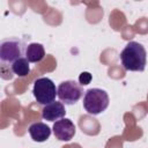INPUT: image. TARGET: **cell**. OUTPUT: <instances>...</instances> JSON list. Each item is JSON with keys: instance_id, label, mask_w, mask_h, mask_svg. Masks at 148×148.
<instances>
[{"instance_id": "cell-1", "label": "cell", "mask_w": 148, "mask_h": 148, "mask_svg": "<svg viewBox=\"0 0 148 148\" xmlns=\"http://www.w3.org/2000/svg\"><path fill=\"white\" fill-rule=\"evenodd\" d=\"M121 65L126 71L142 72L147 64V52L142 44L138 42H130L126 44L120 53Z\"/></svg>"}, {"instance_id": "cell-2", "label": "cell", "mask_w": 148, "mask_h": 148, "mask_svg": "<svg viewBox=\"0 0 148 148\" xmlns=\"http://www.w3.org/2000/svg\"><path fill=\"white\" fill-rule=\"evenodd\" d=\"M27 45L17 37H9L2 39L0 43V61L1 66H12L17 59L25 56Z\"/></svg>"}, {"instance_id": "cell-3", "label": "cell", "mask_w": 148, "mask_h": 148, "mask_svg": "<svg viewBox=\"0 0 148 148\" xmlns=\"http://www.w3.org/2000/svg\"><path fill=\"white\" fill-rule=\"evenodd\" d=\"M109 95L99 88H90L83 96V108L90 114H99L109 106Z\"/></svg>"}, {"instance_id": "cell-4", "label": "cell", "mask_w": 148, "mask_h": 148, "mask_svg": "<svg viewBox=\"0 0 148 148\" xmlns=\"http://www.w3.org/2000/svg\"><path fill=\"white\" fill-rule=\"evenodd\" d=\"M32 94L36 101L42 105H47L54 102L56 96H58V89L54 82L49 77H39L35 81Z\"/></svg>"}, {"instance_id": "cell-5", "label": "cell", "mask_w": 148, "mask_h": 148, "mask_svg": "<svg viewBox=\"0 0 148 148\" xmlns=\"http://www.w3.org/2000/svg\"><path fill=\"white\" fill-rule=\"evenodd\" d=\"M83 96V88L74 80H67L58 86V97L67 105L75 104Z\"/></svg>"}, {"instance_id": "cell-6", "label": "cell", "mask_w": 148, "mask_h": 148, "mask_svg": "<svg viewBox=\"0 0 148 148\" xmlns=\"http://www.w3.org/2000/svg\"><path fill=\"white\" fill-rule=\"evenodd\" d=\"M53 134L60 141H69L75 135V125L68 118H61L53 124Z\"/></svg>"}, {"instance_id": "cell-7", "label": "cell", "mask_w": 148, "mask_h": 148, "mask_svg": "<svg viewBox=\"0 0 148 148\" xmlns=\"http://www.w3.org/2000/svg\"><path fill=\"white\" fill-rule=\"evenodd\" d=\"M66 114V109L61 102H52L47 105H44L42 110V117L49 121H57Z\"/></svg>"}, {"instance_id": "cell-8", "label": "cell", "mask_w": 148, "mask_h": 148, "mask_svg": "<svg viewBox=\"0 0 148 148\" xmlns=\"http://www.w3.org/2000/svg\"><path fill=\"white\" fill-rule=\"evenodd\" d=\"M28 131H29V134H30L31 139L36 142H44L51 135V128L42 121L31 124L29 126Z\"/></svg>"}, {"instance_id": "cell-9", "label": "cell", "mask_w": 148, "mask_h": 148, "mask_svg": "<svg viewBox=\"0 0 148 148\" xmlns=\"http://www.w3.org/2000/svg\"><path fill=\"white\" fill-rule=\"evenodd\" d=\"M45 57V50L44 46L39 43H30L27 45L25 50V58L29 60V62H39Z\"/></svg>"}, {"instance_id": "cell-10", "label": "cell", "mask_w": 148, "mask_h": 148, "mask_svg": "<svg viewBox=\"0 0 148 148\" xmlns=\"http://www.w3.org/2000/svg\"><path fill=\"white\" fill-rule=\"evenodd\" d=\"M10 69L14 74H16L20 77H24L30 73V66H29V60L25 57H22L17 59L13 65L10 66Z\"/></svg>"}, {"instance_id": "cell-11", "label": "cell", "mask_w": 148, "mask_h": 148, "mask_svg": "<svg viewBox=\"0 0 148 148\" xmlns=\"http://www.w3.org/2000/svg\"><path fill=\"white\" fill-rule=\"evenodd\" d=\"M91 79H92V76L89 72H82L79 76V82H80L81 86H87V84L90 83Z\"/></svg>"}]
</instances>
